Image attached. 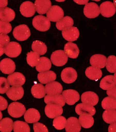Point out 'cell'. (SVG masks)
Instances as JSON below:
<instances>
[{"mask_svg": "<svg viewBox=\"0 0 116 132\" xmlns=\"http://www.w3.org/2000/svg\"><path fill=\"white\" fill-rule=\"evenodd\" d=\"M32 24L33 27L40 31H46L51 27V22L49 19L43 15H37L34 17Z\"/></svg>", "mask_w": 116, "mask_h": 132, "instance_id": "obj_1", "label": "cell"}, {"mask_svg": "<svg viewBox=\"0 0 116 132\" xmlns=\"http://www.w3.org/2000/svg\"><path fill=\"white\" fill-rule=\"evenodd\" d=\"M13 34L16 40L19 41H24L30 36V30L26 25H20L14 28Z\"/></svg>", "mask_w": 116, "mask_h": 132, "instance_id": "obj_2", "label": "cell"}, {"mask_svg": "<svg viewBox=\"0 0 116 132\" xmlns=\"http://www.w3.org/2000/svg\"><path fill=\"white\" fill-rule=\"evenodd\" d=\"M26 107L23 104L17 102L12 103L8 107V113L11 117L18 118L26 113Z\"/></svg>", "mask_w": 116, "mask_h": 132, "instance_id": "obj_3", "label": "cell"}, {"mask_svg": "<svg viewBox=\"0 0 116 132\" xmlns=\"http://www.w3.org/2000/svg\"><path fill=\"white\" fill-rule=\"evenodd\" d=\"M68 60L67 55L65 51L62 50L54 51L51 56V62L55 66H64L67 62Z\"/></svg>", "mask_w": 116, "mask_h": 132, "instance_id": "obj_4", "label": "cell"}, {"mask_svg": "<svg viewBox=\"0 0 116 132\" xmlns=\"http://www.w3.org/2000/svg\"><path fill=\"white\" fill-rule=\"evenodd\" d=\"M46 16L49 21L53 22H58L64 17V11L59 6H53L51 7L47 12Z\"/></svg>", "mask_w": 116, "mask_h": 132, "instance_id": "obj_5", "label": "cell"}, {"mask_svg": "<svg viewBox=\"0 0 116 132\" xmlns=\"http://www.w3.org/2000/svg\"><path fill=\"white\" fill-rule=\"evenodd\" d=\"M45 111L47 117L51 119H54L62 114L63 109L61 106L57 104H47L45 106Z\"/></svg>", "mask_w": 116, "mask_h": 132, "instance_id": "obj_6", "label": "cell"}, {"mask_svg": "<svg viewBox=\"0 0 116 132\" xmlns=\"http://www.w3.org/2000/svg\"><path fill=\"white\" fill-rule=\"evenodd\" d=\"M5 53L8 56L15 58L21 54L22 48L21 45L16 42H10L5 47Z\"/></svg>", "mask_w": 116, "mask_h": 132, "instance_id": "obj_7", "label": "cell"}, {"mask_svg": "<svg viewBox=\"0 0 116 132\" xmlns=\"http://www.w3.org/2000/svg\"><path fill=\"white\" fill-rule=\"evenodd\" d=\"M84 13L85 16L91 19L98 16L100 13V11L97 4L94 2H90L85 5Z\"/></svg>", "mask_w": 116, "mask_h": 132, "instance_id": "obj_8", "label": "cell"}, {"mask_svg": "<svg viewBox=\"0 0 116 132\" xmlns=\"http://www.w3.org/2000/svg\"><path fill=\"white\" fill-rule=\"evenodd\" d=\"M61 77L62 80L64 83L71 84L74 82L77 79V72L73 68L67 67L63 70Z\"/></svg>", "mask_w": 116, "mask_h": 132, "instance_id": "obj_9", "label": "cell"}, {"mask_svg": "<svg viewBox=\"0 0 116 132\" xmlns=\"http://www.w3.org/2000/svg\"><path fill=\"white\" fill-rule=\"evenodd\" d=\"M62 95L68 105H73L80 99L79 93L73 89H67L63 92Z\"/></svg>", "mask_w": 116, "mask_h": 132, "instance_id": "obj_10", "label": "cell"}, {"mask_svg": "<svg viewBox=\"0 0 116 132\" xmlns=\"http://www.w3.org/2000/svg\"><path fill=\"white\" fill-rule=\"evenodd\" d=\"M102 15L106 17H110L114 15L116 11L115 6L111 2H105L100 6Z\"/></svg>", "mask_w": 116, "mask_h": 132, "instance_id": "obj_11", "label": "cell"}, {"mask_svg": "<svg viewBox=\"0 0 116 132\" xmlns=\"http://www.w3.org/2000/svg\"><path fill=\"white\" fill-rule=\"evenodd\" d=\"M10 85L13 86H21L24 85L26 78L20 72H15L7 77Z\"/></svg>", "mask_w": 116, "mask_h": 132, "instance_id": "obj_12", "label": "cell"}, {"mask_svg": "<svg viewBox=\"0 0 116 132\" xmlns=\"http://www.w3.org/2000/svg\"><path fill=\"white\" fill-rule=\"evenodd\" d=\"M36 8L34 4L31 2L27 1L23 3L20 6V12L24 17H30L35 15Z\"/></svg>", "mask_w": 116, "mask_h": 132, "instance_id": "obj_13", "label": "cell"}, {"mask_svg": "<svg viewBox=\"0 0 116 132\" xmlns=\"http://www.w3.org/2000/svg\"><path fill=\"white\" fill-rule=\"evenodd\" d=\"M24 94V89L21 86H13L6 92L8 97L11 100L16 101L22 98Z\"/></svg>", "mask_w": 116, "mask_h": 132, "instance_id": "obj_14", "label": "cell"}, {"mask_svg": "<svg viewBox=\"0 0 116 132\" xmlns=\"http://www.w3.org/2000/svg\"><path fill=\"white\" fill-rule=\"evenodd\" d=\"M81 98L83 103L92 106L96 105L99 101L97 94L92 91L84 93L81 95Z\"/></svg>", "mask_w": 116, "mask_h": 132, "instance_id": "obj_15", "label": "cell"}, {"mask_svg": "<svg viewBox=\"0 0 116 132\" xmlns=\"http://www.w3.org/2000/svg\"><path fill=\"white\" fill-rule=\"evenodd\" d=\"M0 68L3 73L10 74L15 70V64L11 59H4L1 61Z\"/></svg>", "mask_w": 116, "mask_h": 132, "instance_id": "obj_16", "label": "cell"}, {"mask_svg": "<svg viewBox=\"0 0 116 132\" xmlns=\"http://www.w3.org/2000/svg\"><path fill=\"white\" fill-rule=\"evenodd\" d=\"M75 112L78 115L88 114L93 116L95 114L96 110L93 106L82 103L77 104L75 108Z\"/></svg>", "mask_w": 116, "mask_h": 132, "instance_id": "obj_17", "label": "cell"}, {"mask_svg": "<svg viewBox=\"0 0 116 132\" xmlns=\"http://www.w3.org/2000/svg\"><path fill=\"white\" fill-rule=\"evenodd\" d=\"M62 36L64 39L68 42H73L78 39L79 31L76 27H71L62 31Z\"/></svg>", "mask_w": 116, "mask_h": 132, "instance_id": "obj_18", "label": "cell"}, {"mask_svg": "<svg viewBox=\"0 0 116 132\" xmlns=\"http://www.w3.org/2000/svg\"><path fill=\"white\" fill-rule=\"evenodd\" d=\"M81 129L80 123L78 119L75 117H70L68 119L66 125L67 132H79Z\"/></svg>", "mask_w": 116, "mask_h": 132, "instance_id": "obj_19", "label": "cell"}, {"mask_svg": "<svg viewBox=\"0 0 116 132\" xmlns=\"http://www.w3.org/2000/svg\"><path fill=\"white\" fill-rule=\"evenodd\" d=\"M45 89L48 95L60 94L63 91V87L60 83L53 81L45 85Z\"/></svg>", "mask_w": 116, "mask_h": 132, "instance_id": "obj_20", "label": "cell"}, {"mask_svg": "<svg viewBox=\"0 0 116 132\" xmlns=\"http://www.w3.org/2000/svg\"><path fill=\"white\" fill-rule=\"evenodd\" d=\"M50 0H36L35 5L36 11L39 14H45L48 11L51 6Z\"/></svg>", "mask_w": 116, "mask_h": 132, "instance_id": "obj_21", "label": "cell"}, {"mask_svg": "<svg viewBox=\"0 0 116 132\" xmlns=\"http://www.w3.org/2000/svg\"><path fill=\"white\" fill-rule=\"evenodd\" d=\"M107 59L105 56L100 54L93 55L90 60V64L97 68L102 69L105 67L106 65Z\"/></svg>", "mask_w": 116, "mask_h": 132, "instance_id": "obj_22", "label": "cell"}, {"mask_svg": "<svg viewBox=\"0 0 116 132\" xmlns=\"http://www.w3.org/2000/svg\"><path fill=\"white\" fill-rule=\"evenodd\" d=\"M40 118L39 112L35 109H30L24 113V119L26 122L30 123H36Z\"/></svg>", "mask_w": 116, "mask_h": 132, "instance_id": "obj_23", "label": "cell"}, {"mask_svg": "<svg viewBox=\"0 0 116 132\" xmlns=\"http://www.w3.org/2000/svg\"><path fill=\"white\" fill-rule=\"evenodd\" d=\"M38 79L40 83L47 84L54 81L56 79V75L53 71H47L38 74Z\"/></svg>", "mask_w": 116, "mask_h": 132, "instance_id": "obj_24", "label": "cell"}, {"mask_svg": "<svg viewBox=\"0 0 116 132\" xmlns=\"http://www.w3.org/2000/svg\"><path fill=\"white\" fill-rule=\"evenodd\" d=\"M68 56L73 59L77 58L79 54V50L77 45L72 42H68L64 48Z\"/></svg>", "mask_w": 116, "mask_h": 132, "instance_id": "obj_25", "label": "cell"}, {"mask_svg": "<svg viewBox=\"0 0 116 132\" xmlns=\"http://www.w3.org/2000/svg\"><path fill=\"white\" fill-rule=\"evenodd\" d=\"M44 101L46 104H57L62 107L65 105L66 102L63 96L60 94L47 95L45 97Z\"/></svg>", "mask_w": 116, "mask_h": 132, "instance_id": "obj_26", "label": "cell"}, {"mask_svg": "<svg viewBox=\"0 0 116 132\" xmlns=\"http://www.w3.org/2000/svg\"><path fill=\"white\" fill-rule=\"evenodd\" d=\"M85 75L89 79L97 81L102 77L103 74L99 68L92 66L88 67L86 69Z\"/></svg>", "mask_w": 116, "mask_h": 132, "instance_id": "obj_27", "label": "cell"}, {"mask_svg": "<svg viewBox=\"0 0 116 132\" xmlns=\"http://www.w3.org/2000/svg\"><path fill=\"white\" fill-rule=\"evenodd\" d=\"M15 15V11L10 8H2L0 9L1 21L10 22L14 19Z\"/></svg>", "mask_w": 116, "mask_h": 132, "instance_id": "obj_28", "label": "cell"}, {"mask_svg": "<svg viewBox=\"0 0 116 132\" xmlns=\"http://www.w3.org/2000/svg\"><path fill=\"white\" fill-rule=\"evenodd\" d=\"M51 67V62L49 59L45 57H41L39 58V61L36 66V70L39 72L49 71Z\"/></svg>", "mask_w": 116, "mask_h": 132, "instance_id": "obj_29", "label": "cell"}, {"mask_svg": "<svg viewBox=\"0 0 116 132\" xmlns=\"http://www.w3.org/2000/svg\"><path fill=\"white\" fill-rule=\"evenodd\" d=\"M73 25V21L71 17L66 16L58 21L56 23V26L59 30H64L69 28Z\"/></svg>", "mask_w": 116, "mask_h": 132, "instance_id": "obj_30", "label": "cell"}, {"mask_svg": "<svg viewBox=\"0 0 116 132\" xmlns=\"http://www.w3.org/2000/svg\"><path fill=\"white\" fill-rule=\"evenodd\" d=\"M116 84L113 80V76L112 75L106 76L101 80L100 83V87L103 90H109L116 86Z\"/></svg>", "mask_w": 116, "mask_h": 132, "instance_id": "obj_31", "label": "cell"}, {"mask_svg": "<svg viewBox=\"0 0 116 132\" xmlns=\"http://www.w3.org/2000/svg\"><path fill=\"white\" fill-rule=\"evenodd\" d=\"M31 92L33 96L37 98H41L45 96L46 94L45 87L42 84H37L32 86Z\"/></svg>", "mask_w": 116, "mask_h": 132, "instance_id": "obj_32", "label": "cell"}, {"mask_svg": "<svg viewBox=\"0 0 116 132\" xmlns=\"http://www.w3.org/2000/svg\"><path fill=\"white\" fill-rule=\"evenodd\" d=\"M31 48L33 51L38 53L40 55L45 54L47 52L46 45L44 42L39 40L34 41L32 43Z\"/></svg>", "mask_w": 116, "mask_h": 132, "instance_id": "obj_33", "label": "cell"}, {"mask_svg": "<svg viewBox=\"0 0 116 132\" xmlns=\"http://www.w3.org/2000/svg\"><path fill=\"white\" fill-rule=\"evenodd\" d=\"M79 121L81 125L85 128H89L94 125V120L93 117L88 114H83L79 117Z\"/></svg>", "mask_w": 116, "mask_h": 132, "instance_id": "obj_34", "label": "cell"}, {"mask_svg": "<svg viewBox=\"0 0 116 132\" xmlns=\"http://www.w3.org/2000/svg\"><path fill=\"white\" fill-rule=\"evenodd\" d=\"M102 106L106 110H116V99L111 97H107L102 102Z\"/></svg>", "mask_w": 116, "mask_h": 132, "instance_id": "obj_35", "label": "cell"}, {"mask_svg": "<svg viewBox=\"0 0 116 132\" xmlns=\"http://www.w3.org/2000/svg\"><path fill=\"white\" fill-rule=\"evenodd\" d=\"M13 122L11 119L6 118L0 122V130L2 132H11L13 129Z\"/></svg>", "mask_w": 116, "mask_h": 132, "instance_id": "obj_36", "label": "cell"}, {"mask_svg": "<svg viewBox=\"0 0 116 132\" xmlns=\"http://www.w3.org/2000/svg\"><path fill=\"white\" fill-rule=\"evenodd\" d=\"M103 120L106 123L111 124L116 122V110H106L103 114Z\"/></svg>", "mask_w": 116, "mask_h": 132, "instance_id": "obj_37", "label": "cell"}, {"mask_svg": "<svg viewBox=\"0 0 116 132\" xmlns=\"http://www.w3.org/2000/svg\"><path fill=\"white\" fill-rule=\"evenodd\" d=\"M39 54L35 51H31L27 54V62L32 67H34L37 65L39 61Z\"/></svg>", "mask_w": 116, "mask_h": 132, "instance_id": "obj_38", "label": "cell"}, {"mask_svg": "<svg viewBox=\"0 0 116 132\" xmlns=\"http://www.w3.org/2000/svg\"><path fill=\"white\" fill-rule=\"evenodd\" d=\"M13 130L14 132H30V129L27 123L23 121H16L13 124Z\"/></svg>", "mask_w": 116, "mask_h": 132, "instance_id": "obj_39", "label": "cell"}, {"mask_svg": "<svg viewBox=\"0 0 116 132\" xmlns=\"http://www.w3.org/2000/svg\"><path fill=\"white\" fill-rule=\"evenodd\" d=\"M67 120L64 116H58L54 119L53 125L58 130H62L66 127Z\"/></svg>", "mask_w": 116, "mask_h": 132, "instance_id": "obj_40", "label": "cell"}, {"mask_svg": "<svg viewBox=\"0 0 116 132\" xmlns=\"http://www.w3.org/2000/svg\"><path fill=\"white\" fill-rule=\"evenodd\" d=\"M106 68L108 71L110 73H115L116 72V56L110 55L107 59Z\"/></svg>", "mask_w": 116, "mask_h": 132, "instance_id": "obj_41", "label": "cell"}, {"mask_svg": "<svg viewBox=\"0 0 116 132\" xmlns=\"http://www.w3.org/2000/svg\"><path fill=\"white\" fill-rule=\"evenodd\" d=\"M0 45H1V56L5 52V47L10 42V38L8 36L5 34H1L0 35Z\"/></svg>", "mask_w": 116, "mask_h": 132, "instance_id": "obj_42", "label": "cell"}, {"mask_svg": "<svg viewBox=\"0 0 116 132\" xmlns=\"http://www.w3.org/2000/svg\"><path fill=\"white\" fill-rule=\"evenodd\" d=\"M12 27L9 23L0 21V33L1 34H7L11 31Z\"/></svg>", "mask_w": 116, "mask_h": 132, "instance_id": "obj_43", "label": "cell"}, {"mask_svg": "<svg viewBox=\"0 0 116 132\" xmlns=\"http://www.w3.org/2000/svg\"><path fill=\"white\" fill-rule=\"evenodd\" d=\"M8 80L5 78L1 77L0 78V93L3 94L5 93H6L10 88V84Z\"/></svg>", "mask_w": 116, "mask_h": 132, "instance_id": "obj_44", "label": "cell"}, {"mask_svg": "<svg viewBox=\"0 0 116 132\" xmlns=\"http://www.w3.org/2000/svg\"><path fill=\"white\" fill-rule=\"evenodd\" d=\"M34 132H48V129L45 125L40 123H35L33 125Z\"/></svg>", "mask_w": 116, "mask_h": 132, "instance_id": "obj_45", "label": "cell"}, {"mask_svg": "<svg viewBox=\"0 0 116 132\" xmlns=\"http://www.w3.org/2000/svg\"><path fill=\"white\" fill-rule=\"evenodd\" d=\"M7 101L3 97L1 96V110H6L7 107Z\"/></svg>", "mask_w": 116, "mask_h": 132, "instance_id": "obj_46", "label": "cell"}, {"mask_svg": "<svg viewBox=\"0 0 116 132\" xmlns=\"http://www.w3.org/2000/svg\"><path fill=\"white\" fill-rule=\"evenodd\" d=\"M107 94L109 96L116 99V86L107 91Z\"/></svg>", "mask_w": 116, "mask_h": 132, "instance_id": "obj_47", "label": "cell"}, {"mask_svg": "<svg viewBox=\"0 0 116 132\" xmlns=\"http://www.w3.org/2000/svg\"><path fill=\"white\" fill-rule=\"evenodd\" d=\"M109 132H116V122L111 123L109 128Z\"/></svg>", "mask_w": 116, "mask_h": 132, "instance_id": "obj_48", "label": "cell"}, {"mask_svg": "<svg viewBox=\"0 0 116 132\" xmlns=\"http://www.w3.org/2000/svg\"><path fill=\"white\" fill-rule=\"evenodd\" d=\"M74 2L79 5H84L88 3L89 0H73Z\"/></svg>", "mask_w": 116, "mask_h": 132, "instance_id": "obj_49", "label": "cell"}, {"mask_svg": "<svg viewBox=\"0 0 116 132\" xmlns=\"http://www.w3.org/2000/svg\"><path fill=\"white\" fill-rule=\"evenodd\" d=\"M8 5L7 0H1V6L0 7L4 8Z\"/></svg>", "mask_w": 116, "mask_h": 132, "instance_id": "obj_50", "label": "cell"}, {"mask_svg": "<svg viewBox=\"0 0 116 132\" xmlns=\"http://www.w3.org/2000/svg\"><path fill=\"white\" fill-rule=\"evenodd\" d=\"M113 80L116 85V72L115 73L114 76H113Z\"/></svg>", "mask_w": 116, "mask_h": 132, "instance_id": "obj_51", "label": "cell"}, {"mask_svg": "<svg viewBox=\"0 0 116 132\" xmlns=\"http://www.w3.org/2000/svg\"><path fill=\"white\" fill-rule=\"evenodd\" d=\"M55 1H56L58 2H64L65 0H55Z\"/></svg>", "mask_w": 116, "mask_h": 132, "instance_id": "obj_52", "label": "cell"}, {"mask_svg": "<svg viewBox=\"0 0 116 132\" xmlns=\"http://www.w3.org/2000/svg\"><path fill=\"white\" fill-rule=\"evenodd\" d=\"M113 3L115 6H116V0H113Z\"/></svg>", "mask_w": 116, "mask_h": 132, "instance_id": "obj_53", "label": "cell"}, {"mask_svg": "<svg viewBox=\"0 0 116 132\" xmlns=\"http://www.w3.org/2000/svg\"><path fill=\"white\" fill-rule=\"evenodd\" d=\"M92 1H96V2H99V1H101V0H92Z\"/></svg>", "mask_w": 116, "mask_h": 132, "instance_id": "obj_54", "label": "cell"}]
</instances>
